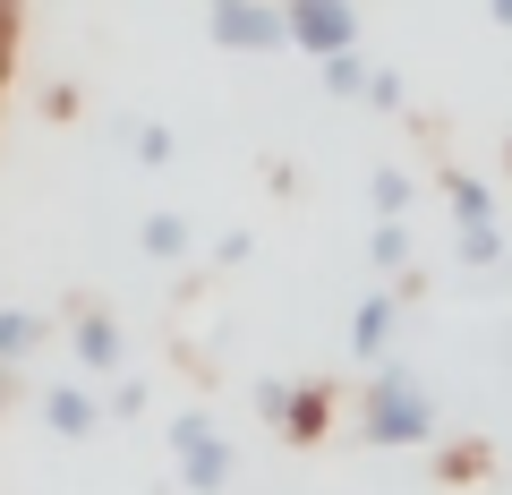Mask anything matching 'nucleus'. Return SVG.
<instances>
[{
    "label": "nucleus",
    "mask_w": 512,
    "mask_h": 495,
    "mask_svg": "<svg viewBox=\"0 0 512 495\" xmlns=\"http://www.w3.org/2000/svg\"><path fill=\"white\" fill-rule=\"evenodd\" d=\"M256 410L282 444H316L333 419V385H256Z\"/></svg>",
    "instance_id": "obj_3"
},
{
    "label": "nucleus",
    "mask_w": 512,
    "mask_h": 495,
    "mask_svg": "<svg viewBox=\"0 0 512 495\" xmlns=\"http://www.w3.org/2000/svg\"><path fill=\"white\" fill-rule=\"evenodd\" d=\"M0 402H9V359H0Z\"/></svg>",
    "instance_id": "obj_19"
},
{
    "label": "nucleus",
    "mask_w": 512,
    "mask_h": 495,
    "mask_svg": "<svg viewBox=\"0 0 512 495\" xmlns=\"http://www.w3.org/2000/svg\"><path fill=\"white\" fill-rule=\"evenodd\" d=\"M367 103H376V111H402V77H367Z\"/></svg>",
    "instance_id": "obj_17"
},
{
    "label": "nucleus",
    "mask_w": 512,
    "mask_h": 495,
    "mask_svg": "<svg viewBox=\"0 0 512 495\" xmlns=\"http://www.w3.org/2000/svg\"><path fill=\"white\" fill-rule=\"evenodd\" d=\"M325 86H333V94H367V69H359V52H333V60H325Z\"/></svg>",
    "instance_id": "obj_15"
},
{
    "label": "nucleus",
    "mask_w": 512,
    "mask_h": 495,
    "mask_svg": "<svg viewBox=\"0 0 512 495\" xmlns=\"http://www.w3.org/2000/svg\"><path fill=\"white\" fill-rule=\"evenodd\" d=\"M146 257H163V265L188 257V222L180 214H146Z\"/></svg>",
    "instance_id": "obj_11"
},
{
    "label": "nucleus",
    "mask_w": 512,
    "mask_h": 495,
    "mask_svg": "<svg viewBox=\"0 0 512 495\" xmlns=\"http://www.w3.org/2000/svg\"><path fill=\"white\" fill-rule=\"evenodd\" d=\"M487 9H495V26H512V0H487Z\"/></svg>",
    "instance_id": "obj_18"
},
{
    "label": "nucleus",
    "mask_w": 512,
    "mask_h": 495,
    "mask_svg": "<svg viewBox=\"0 0 512 495\" xmlns=\"http://www.w3.org/2000/svg\"><path fill=\"white\" fill-rule=\"evenodd\" d=\"M367 257L376 265H410V222H376V231H367Z\"/></svg>",
    "instance_id": "obj_14"
},
{
    "label": "nucleus",
    "mask_w": 512,
    "mask_h": 495,
    "mask_svg": "<svg viewBox=\"0 0 512 495\" xmlns=\"http://www.w3.org/2000/svg\"><path fill=\"white\" fill-rule=\"evenodd\" d=\"M393 316H402V291H376L359 316H350V350H359V359H384V342H393Z\"/></svg>",
    "instance_id": "obj_6"
},
{
    "label": "nucleus",
    "mask_w": 512,
    "mask_h": 495,
    "mask_svg": "<svg viewBox=\"0 0 512 495\" xmlns=\"http://www.w3.org/2000/svg\"><path fill=\"white\" fill-rule=\"evenodd\" d=\"M137 163L163 171V163H171V129H137Z\"/></svg>",
    "instance_id": "obj_16"
},
{
    "label": "nucleus",
    "mask_w": 512,
    "mask_h": 495,
    "mask_svg": "<svg viewBox=\"0 0 512 495\" xmlns=\"http://www.w3.org/2000/svg\"><path fill=\"white\" fill-rule=\"evenodd\" d=\"M43 419H52L60 436H94V419H103V410H94V402H86L77 385H52V402H43Z\"/></svg>",
    "instance_id": "obj_8"
},
{
    "label": "nucleus",
    "mask_w": 512,
    "mask_h": 495,
    "mask_svg": "<svg viewBox=\"0 0 512 495\" xmlns=\"http://www.w3.org/2000/svg\"><path fill=\"white\" fill-rule=\"evenodd\" d=\"M205 35H214L222 52H282V43H291V18H282L274 0H214Z\"/></svg>",
    "instance_id": "obj_2"
},
{
    "label": "nucleus",
    "mask_w": 512,
    "mask_h": 495,
    "mask_svg": "<svg viewBox=\"0 0 512 495\" xmlns=\"http://www.w3.org/2000/svg\"><path fill=\"white\" fill-rule=\"evenodd\" d=\"M171 453H180V478H188L197 495H222V487H231V444H222L214 419H180V427H171Z\"/></svg>",
    "instance_id": "obj_5"
},
{
    "label": "nucleus",
    "mask_w": 512,
    "mask_h": 495,
    "mask_svg": "<svg viewBox=\"0 0 512 495\" xmlns=\"http://www.w3.org/2000/svg\"><path fill=\"white\" fill-rule=\"evenodd\" d=\"M69 342H77V359H86V367H120V325H111L103 308H86V316H77V325H69Z\"/></svg>",
    "instance_id": "obj_7"
},
{
    "label": "nucleus",
    "mask_w": 512,
    "mask_h": 495,
    "mask_svg": "<svg viewBox=\"0 0 512 495\" xmlns=\"http://www.w3.org/2000/svg\"><path fill=\"white\" fill-rule=\"evenodd\" d=\"M359 436L384 444V453H402V444H427V436H436V402L419 393V376H410V367H376V376H367Z\"/></svg>",
    "instance_id": "obj_1"
},
{
    "label": "nucleus",
    "mask_w": 512,
    "mask_h": 495,
    "mask_svg": "<svg viewBox=\"0 0 512 495\" xmlns=\"http://www.w3.org/2000/svg\"><path fill=\"white\" fill-rule=\"evenodd\" d=\"M504 257V231L495 222H461V265H495Z\"/></svg>",
    "instance_id": "obj_13"
},
{
    "label": "nucleus",
    "mask_w": 512,
    "mask_h": 495,
    "mask_svg": "<svg viewBox=\"0 0 512 495\" xmlns=\"http://www.w3.org/2000/svg\"><path fill=\"white\" fill-rule=\"evenodd\" d=\"M282 18H291V43L316 52V60L359 52V9H350V0H282Z\"/></svg>",
    "instance_id": "obj_4"
},
{
    "label": "nucleus",
    "mask_w": 512,
    "mask_h": 495,
    "mask_svg": "<svg viewBox=\"0 0 512 495\" xmlns=\"http://www.w3.org/2000/svg\"><path fill=\"white\" fill-rule=\"evenodd\" d=\"M35 342H43V316H26V308H0V359H26Z\"/></svg>",
    "instance_id": "obj_10"
},
{
    "label": "nucleus",
    "mask_w": 512,
    "mask_h": 495,
    "mask_svg": "<svg viewBox=\"0 0 512 495\" xmlns=\"http://www.w3.org/2000/svg\"><path fill=\"white\" fill-rule=\"evenodd\" d=\"M367 197H376V214H384V222H402V214H410V180H402L393 163H384L376 180H367Z\"/></svg>",
    "instance_id": "obj_12"
},
{
    "label": "nucleus",
    "mask_w": 512,
    "mask_h": 495,
    "mask_svg": "<svg viewBox=\"0 0 512 495\" xmlns=\"http://www.w3.org/2000/svg\"><path fill=\"white\" fill-rule=\"evenodd\" d=\"M453 222H495V197H487V180H470V171H453Z\"/></svg>",
    "instance_id": "obj_9"
}]
</instances>
